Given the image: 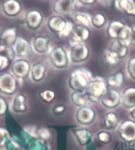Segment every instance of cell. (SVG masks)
Returning a JSON list of instances; mask_svg holds the SVG:
<instances>
[{
	"instance_id": "1",
	"label": "cell",
	"mask_w": 135,
	"mask_h": 150,
	"mask_svg": "<svg viewBox=\"0 0 135 150\" xmlns=\"http://www.w3.org/2000/svg\"><path fill=\"white\" fill-rule=\"evenodd\" d=\"M93 76L89 70L85 68H78L70 75L69 87L73 91H85Z\"/></svg>"
},
{
	"instance_id": "2",
	"label": "cell",
	"mask_w": 135,
	"mask_h": 150,
	"mask_svg": "<svg viewBox=\"0 0 135 150\" xmlns=\"http://www.w3.org/2000/svg\"><path fill=\"white\" fill-rule=\"evenodd\" d=\"M108 91V84L106 79L101 76L93 78L85 90L90 102L97 103L101 101V98Z\"/></svg>"
},
{
	"instance_id": "3",
	"label": "cell",
	"mask_w": 135,
	"mask_h": 150,
	"mask_svg": "<svg viewBox=\"0 0 135 150\" xmlns=\"http://www.w3.org/2000/svg\"><path fill=\"white\" fill-rule=\"evenodd\" d=\"M50 63L57 69H64L68 67L70 63L69 54L65 48L61 46H56L48 52Z\"/></svg>"
},
{
	"instance_id": "4",
	"label": "cell",
	"mask_w": 135,
	"mask_h": 150,
	"mask_svg": "<svg viewBox=\"0 0 135 150\" xmlns=\"http://www.w3.org/2000/svg\"><path fill=\"white\" fill-rule=\"evenodd\" d=\"M90 55V50L85 42H70L69 50L70 61L74 64L86 62Z\"/></svg>"
},
{
	"instance_id": "5",
	"label": "cell",
	"mask_w": 135,
	"mask_h": 150,
	"mask_svg": "<svg viewBox=\"0 0 135 150\" xmlns=\"http://www.w3.org/2000/svg\"><path fill=\"white\" fill-rule=\"evenodd\" d=\"M18 80L11 72H2L0 74V93L11 96L17 90Z\"/></svg>"
},
{
	"instance_id": "6",
	"label": "cell",
	"mask_w": 135,
	"mask_h": 150,
	"mask_svg": "<svg viewBox=\"0 0 135 150\" xmlns=\"http://www.w3.org/2000/svg\"><path fill=\"white\" fill-rule=\"evenodd\" d=\"M10 72L18 80H24L30 75L31 64L28 59L17 58L10 65Z\"/></svg>"
},
{
	"instance_id": "7",
	"label": "cell",
	"mask_w": 135,
	"mask_h": 150,
	"mask_svg": "<svg viewBox=\"0 0 135 150\" xmlns=\"http://www.w3.org/2000/svg\"><path fill=\"white\" fill-rule=\"evenodd\" d=\"M118 134L123 140L126 142H135V121L126 120L118 125Z\"/></svg>"
},
{
	"instance_id": "8",
	"label": "cell",
	"mask_w": 135,
	"mask_h": 150,
	"mask_svg": "<svg viewBox=\"0 0 135 150\" xmlns=\"http://www.w3.org/2000/svg\"><path fill=\"white\" fill-rule=\"evenodd\" d=\"M122 94L116 89L111 88L107 91L106 93L101 98L102 105L107 109H114L121 104Z\"/></svg>"
},
{
	"instance_id": "9",
	"label": "cell",
	"mask_w": 135,
	"mask_h": 150,
	"mask_svg": "<svg viewBox=\"0 0 135 150\" xmlns=\"http://www.w3.org/2000/svg\"><path fill=\"white\" fill-rule=\"evenodd\" d=\"M78 4L77 0H55L53 10L56 14L64 17L66 15L73 14Z\"/></svg>"
},
{
	"instance_id": "10",
	"label": "cell",
	"mask_w": 135,
	"mask_h": 150,
	"mask_svg": "<svg viewBox=\"0 0 135 150\" xmlns=\"http://www.w3.org/2000/svg\"><path fill=\"white\" fill-rule=\"evenodd\" d=\"M96 114L93 108L89 106L78 108L75 114L76 120L81 125H90L96 119Z\"/></svg>"
},
{
	"instance_id": "11",
	"label": "cell",
	"mask_w": 135,
	"mask_h": 150,
	"mask_svg": "<svg viewBox=\"0 0 135 150\" xmlns=\"http://www.w3.org/2000/svg\"><path fill=\"white\" fill-rule=\"evenodd\" d=\"M13 49L14 50L15 55L17 58L28 59L32 55V46L27 40L22 37L17 38V41L13 46Z\"/></svg>"
},
{
	"instance_id": "12",
	"label": "cell",
	"mask_w": 135,
	"mask_h": 150,
	"mask_svg": "<svg viewBox=\"0 0 135 150\" xmlns=\"http://www.w3.org/2000/svg\"><path fill=\"white\" fill-rule=\"evenodd\" d=\"M44 21V17L41 12L37 10H29L25 13V23L28 29L37 31L40 28Z\"/></svg>"
},
{
	"instance_id": "13",
	"label": "cell",
	"mask_w": 135,
	"mask_h": 150,
	"mask_svg": "<svg viewBox=\"0 0 135 150\" xmlns=\"http://www.w3.org/2000/svg\"><path fill=\"white\" fill-rule=\"evenodd\" d=\"M31 46L32 50L37 54H47L51 50V40L45 35H37L32 40Z\"/></svg>"
},
{
	"instance_id": "14",
	"label": "cell",
	"mask_w": 135,
	"mask_h": 150,
	"mask_svg": "<svg viewBox=\"0 0 135 150\" xmlns=\"http://www.w3.org/2000/svg\"><path fill=\"white\" fill-rule=\"evenodd\" d=\"M2 10L6 17L14 18L22 13V6L18 0H5L2 5Z\"/></svg>"
},
{
	"instance_id": "15",
	"label": "cell",
	"mask_w": 135,
	"mask_h": 150,
	"mask_svg": "<svg viewBox=\"0 0 135 150\" xmlns=\"http://www.w3.org/2000/svg\"><path fill=\"white\" fill-rule=\"evenodd\" d=\"M47 67L43 62H37L31 65L30 77L34 83H40L45 79Z\"/></svg>"
},
{
	"instance_id": "16",
	"label": "cell",
	"mask_w": 135,
	"mask_h": 150,
	"mask_svg": "<svg viewBox=\"0 0 135 150\" xmlns=\"http://www.w3.org/2000/svg\"><path fill=\"white\" fill-rule=\"evenodd\" d=\"M90 36L89 28L83 25H75L70 36V42H85Z\"/></svg>"
},
{
	"instance_id": "17",
	"label": "cell",
	"mask_w": 135,
	"mask_h": 150,
	"mask_svg": "<svg viewBox=\"0 0 135 150\" xmlns=\"http://www.w3.org/2000/svg\"><path fill=\"white\" fill-rule=\"evenodd\" d=\"M66 22H67V20L63 16L55 14L53 15V16H51L48 18L47 25L48 29L51 32L58 35L64 29V28L66 25Z\"/></svg>"
},
{
	"instance_id": "18",
	"label": "cell",
	"mask_w": 135,
	"mask_h": 150,
	"mask_svg": "<svg viewBox=\"0 0 135 150\" xmlns=\"http://www.w3.org/2000/svg\"><path fill=\"white\" fill-rule=\"evenodd\" d=\"M114 5L121 13L135 17V0H115Z\"/></svg>"
},
{
	"instance_id": "19",
	"label": "cell",
	"mask_w": 135,
	"mask_h": 150,
	"mask_svg": "<svg viewBox=\"0 0 135 150\" xmlns=\"http://www.w3.org/2000/svg\"><path fill=\"white\" fill-rule=\"evenodd\" d=\"M10 108L15 113H25L27 111V98L23 93H17L13 98Z\"/></svg>"
},
{
	"instance_id": "20",
	"label": "cell",
	"mask_w": 135,
	"mask_h": 150,
	"mask_svg": "<svg viewBox=\"0 0 135 150\" xmlns=\"http://www.w3.org/2000/svg\"><path fill=\"white\" fill-rule=\"evenodd\" d=\"M17 29L15 28H10L4 30L0 35V42L1 45L5 47H13L17 41Z\"/></svg>"
},
{
	"instance_id": "21",
	"label": "cell",
	"mask_w": 135,
	"mask_h": 150,
	"mask_svg": "<svg viewBox=\"0 0 135 150\" xmlns=\"http://www.w3.org/2000/svg\"><path fill=\"white\" fill-rule=\"evenodd\" d=\"M129 45L127 42L121 40H113L110 46V50L118 56V59H123L127 57L129 54Z\"/></svg>"
},
{
	"instance_id": "22",
	"label": "cell",
	"mask_w": 135,
	"mask_h": 150,
	"mask_svg": "<svg viewBox=\"0 0 135 150\" xmlns=\"http://www.w3.org/2000/svg\"><path fill=\"white\" fill-rule=\"evenodd\" d=\"M78 142L81 146H86L89 145L92 142V132L85 127L77 128L73 130Z\"/></svg>"
},
{
	"instance_id": "23",
	"label": "cell",
	"mask_w": 135,
	"mask_h": 150,
	"mask_svg": "<svg viewBox=\"0 0 135 150\" xmlns=\"http://www.w3.org/2000/svg\"><path fill=\"white\" fill-rule=\"evenodd\" d=\"M121 103L126 109H131L135 107V88L129 87L123 91Z\"/></svg>"
},
{
	"instance_id": "24",
	"label": "cell",
	"mask_w": 135,
	"mask_h": 150,
	"mask_svg": "<svg viewBox=\"0 0 135 150\" xmlns=\"http://www.w3.org/2000/svg\"><path fill=\"white\" fill-rule=\"evenodd\" d=\"M124 25H125V23L121 21L114 20L111 21L108 24V27H107V31H106L108 36L113 40H118V35L120 33L121 30L124 27Z\"/></svg>"
},
{
	"instance_id": "25",
	"label": "cell",
	"mask_w": 135,
	"mask_h": 150,
	"mask_svg": "<svg viewBox=\"0 0 135 150\" xmlns=\"http://www.w3.org/2000/svg\"><path fill=\"white\" fill-rule=\"evenodd\" d=\"M72 103L78 108L87 106L90 102L88 95L85 91H73L70 95Z\"/></svg>"
},
{
	"instance_id": "26",
	"label": "cell",
	"mask_w": 135,
	"mask_h": 150,
	"mask_svg": "<svg viewBox=\"0 0 135 150\" xmlns=\"http://www.w3.org/2000/svg\"><path fill=\"white\" fill-rule=\"evenodd\" d=\"M92 16L88 13L84 11H75L73 13V20L76 25H83L87 28L91 26Z\"/></svg>"
},
{
	"instance_id": "27",
	"label": "cell",
	"mask_w": 135,
	"mask_h": 150,
	"mask_svg": "<svg viewBox=\"0 0 135 150\" xmlns=\"http://www.w3.org/2000/svg\"><path fill=\"white\" fill-rule=\"evenodd\" d=\"M108 86L111 88H120L124 83V75L122 71H118L116 73L111 75L106 79Z\"/></svg>"
},
{
	"instance_id": "28",
	"label": "cell",
	"mask_w": 135,
	"mask_h": 150,
	"mask_svg": "<svg viewBox=\"0 0 135 150\" xmlns=\"http://www.w3.org/2000/svg\"><path fill=\"white\" fill-rule=\"evenodd\" d=\"M103 122L106 129L112 130L118 126V117L114 112H109L104 116Z\"/></svg>"
},
{
	"instance_id": "29",
	"label": "cell",
	"mask_w": 135,
	"mask_h": 150,
	"mask_svg": "<svg viewBox=\"0 0 135 150\" xmlns=\"http://www.w3.org/2000/svg\"><path fill=\"white\" fill-rule=\"evenodd\" d=\"M107 24V17L102 13H96L92 16L91 25L95 28H101Z\"/></svg>"
},
{
	"instance_id": "30",
	"label": "cell",
	"mask_w": 135,
	"mask_h": 150,
	"mask_svg": "<svg viewBox=\"0 0 135 150\" xmlns=\"http://www.w3.org/2000/svg\"><path fill=\"white\" fill-rule=\"evenodd\" d=\"M103 59L107 64L110 65H116L118 63V56L114 52H112L110 49H106L103 52Z\"/></svg>"
},
{
	"instance_id": "31",
	"label": "cell",
	"mask_w": 135,
	"mask_h": 150,
	"mask_svg": "<svg viewBox=\"0 0 135 150\" xmlns=\"http://www.w3.org/2000/svg\"><path fill=\"white\" fill-rule=\"evenodd\" d=\"M39 98L45 103H52L55 98V93L52 90H44V91L39 92Z\"/></svg>"
},
{
	"instance_id": "32",
	"label": "cell",
	"mask_w": 135,
	"mask_h": 150,
	"mask_svg": "<svg viewBox=\"0 0 135 150\" xmlns=\"http://www.w3.org/2000/svg\"><path fill=\"white\" fill-rule=\"evenodd\" d=\"M130 34H131V26L125 24L124 27L121 30L120 33L118 35V40H121L123 42H127L128 44H130Z\"/></svg>"
},
{
	"instance_id": "33",
	"label": "cell",
	"mask_w": 135,
	"mask_h": 150,
	"mask_svg": "<svg viewBox=\"0 0 135 150\" xmlns=\"http://www.w3.org/2000/svg\"><path fill=\"white\" fill-rule=\"evenodd\" d=\"M74 25H75L72 21L67 20V22H66V25L64 28V29L62 31L61 33L58 35V36L60 37V38H66V37L70 36V35L73 32V29H74Z\"/></svg>"
},
{
	"instance_id": "34",
	"label": "cell",
	"mask_w": 135,
	"mask_h": 150,
	"mask_svg": "<svg viewBox=\"0 0 135 150\" xmlns=\"http://www.w3.org/2000/svg\"><path fill=\"white\" fill-rule=\"evenodd\" d=\"M12 62L5 54L0 53V72H4L7 69L10 68Z\"/></svg>"
},
{
	"instance_id": "35",
	"label": "cell",
	"mask_w": 135,
	"mask_h": 150,
	"mask_svg": "<svg viewBox=\"0 0 135 150\" xmlns=\"http://www.w3.org/2000/svg\"><path fill=\"white\" fill-rule=\"evenodd\" d=\"M126 71L130 79L135 80V57H131L126 64Z\"/></svg>"
},
{
	"instance_id": "36",
	"label": "cell",
	"mask_w": 135,
	"mask_h": 150,
	"mask_svg": "<svg viewBox=\"0 0 135 150\" xmlns=\"http://www.w3.org/2000/svg\"><path fill=\"white\" fill-rule=\"evenodd\" d=\"M37 137L43 141H47L51 138V132L46 127L38 128L37 130Z\"/></svg>"
},
{
	"instance_id": "37",
	"label": "cell",
	"mask_w": 135,
	"mask_h": 150,
	"mask_svg": "<svg viewBox=\"0 0 135 150\" xmlns=\"http://www.w3.org/2000/svg\"><path fill=\"white\" fill-rule=\"evenodd\" d=\"M97 138H98V140L101 143H103V144H108L111 142V134L109 132H108V131L102 130V131H100L98 133Z\"/></svg>"
},
{
	"instance_id": "38",
	"label": "cell",
	"mask_w": 135,
	"mask_h": 150,
	"mask_svg": "<svg viewBox=\"0 0 135 150\" xmlns=\"http://www.w3.org/2000/svg\"><path fill=\"white\" fill-rule=\"evenodd\" d=\"M8 108L9 105L6 100L3 97L0 96V116H5L6 113L7 112Z\"/></svg>"
},
{
	"instance_id": "39",
	"label": "cell",
	"mask_w": 135,
	"mask_h": 150,
	"mask_svg": "<svg viewBox=\"0 0 135 150\" xmlns=\"http://www.w3.org/2000/svg\"><path fill=\"white\" fill-rule=\"evenodd\" d=\"M52 111H53L54 114L59 116V115H62V114H63L65 112L66 107L63 105H58L55 106L53 109H52Z\"/></svg>"
},
{
	"instance_id": "40",
	"label": "cell",
	"mask_w": 135,
	"mask_h": 150,
	"mask_svg": "<svg viewBox=\"0 0 135 150\" xmlns=\"http://www.w3.org/2000/svg\"><path fill=\"white\" fill-rule=\"evenodd\" d=\"M77 2L82 6H93L97 2V0H77Z\"/></svg>"
},
{
	"instance_id": "41",
	"label": "cell",
	"mask_w": 135,
	"mask_h": 150,
	"mask_svg": "<svg viewBox=\"0 0 135 150\" xmlns=\"http://www.w3.org/2000/svg\"><path fill=\"white\" fill-rule=\"evenodd\" d=\"M130 45L135 47V25L131 27V34L130 38Z\"/></svg>"
},
{
	"instance_id": "42",
	"label": "cell",
	"mask_w": 135,
	"mask_h": 150,
	"mask_svg": "<svg viewBox=\"0 0 135 150\" xmlns=\"http://www.w3.org/2000/svg\"><path fill=\"white\" fill-rule=\"evenodd\" d=\"M115 0H97V3L99 4H101L102 6H104V7H108L109 6H111V4L112 3H114Z\"/></svg>"
},
{
	"instance_id": "43",
	"label": "cell",
	"mask_w": 135,
	"mask_h": 150,
	"mask_svg": "<svg viewBox=\"0 0 135 150\" xmlns=\"http://www.w3.org/2000/svg\"><path fill=\"white\" fill-rule=\"evenodd\" d=\"M129 114H130V116L133 120L135 121V107L129 110Z\"/></svg>"
},
{
	"instance_id": "44",
	"label": "cell",
	"mask_w": 135,
	"mask_h": 150,
	"mask_svg": "<svg viewBox=\"0 0 135 150\" xmlns=\"http://www.w3.org/2000/svg\"><path fill=\"white\" fill-rule=\"evenodd\" d=\"M0 150H6L3 145V144H0Z\"/></svg>"
},
{
	"instance_id": "45",
	"label": "cell",
	"mask_w": 135,
	"mask_h": 150,
	"mask_svg": "<svg viewBox=\"0 0 135 150\" xmlns=\"http://www.w3.org/2000/svg\"><path fill=\"white\" fill-rule=\"evenodd\" d=\"M0 35H1V28H0Z\"/></svg>"
},
{
	"instance_id": "46",
	"label": "cell",
	"mask_w": 135,
	"mask_h": 150,
	"mask_svg": "<svg viewBox=\"0 0 135 150\" xmlns=\"http://www.w3.org/2000/svg\"><path fill=\"white\" fill-rule=\"evenodd\" d=\"M126 150H135V149H126Z\"/></svg>"
}]
</instances>
